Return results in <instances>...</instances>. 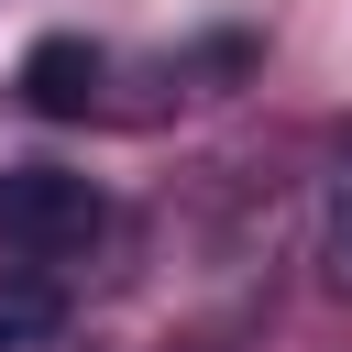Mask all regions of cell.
Here are the masks:
<instances>
[{"mask_svg":"<svg viewBox=\"0 0 352 352\" xmlns=\"http://www.w3.org/2000/svg\"><path fill=\"white\" fill-rule=\"evenodd\" d=\"M99 231V187L66 176V165H0V242L55 264V253H88Z\"/></svg>","mask_w":352,"mask_h":352,"instance_id":"6da1fadb","label":"cell"},{"mask_svg":"<svg viewBox=\"0 0 352 352\" xmlns=\"http://www.w3.org/2000/svg\"><path fill=\"white\" fill-rule=\"evenodd\" d=\"M22 99H33L44 121H77V110L99 99V44H88V33H44V44L22 55Z\"/></svg>","mask_w":352,"mask_h":352,"instance_id":"7a4b0ae2","label":"cell"},{"mask_svg":"<svg viewBox=\"0 0 352 352\" xmlns=\"http://www.w3.org/2000/svg\"><path fill=\"white\" fill-rule=\"evenodd\" d=\"M55 330H66V286L33 275V264H11V275H0V352H33V341H55Z\"/></svg>","mask_w":352,"mask_h":352,"instance_id":"3957f363","label":"cell"},{"mask_svg":"<svg viewBox=\"0 0 352 352\" xmlns=\"http://www.w3.org/2000/svg\"><path fill=\"white\" fill-rule=\"evenodd\" d=\"M319 275H330V297H352V165H341L330 220H319Z\"/></svg>","mask_w":352,"mask_h":352,"instance_id":"277c9868","label":"cell"}]
</instances>
